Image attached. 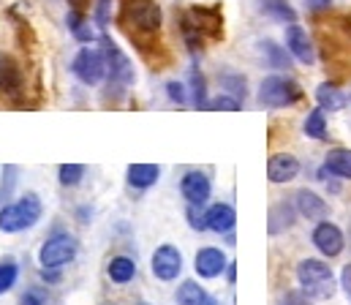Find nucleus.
I'll return each mask as SVG.
<instances>
[{
    "label": "nucleus",
    "mask_w": 351,
    "mask_h": 305,
    "mask_svg": "<svg viewBox=\"0 0 351 305\" xmlns=\"http://www.w3.org/2000/svg\"><path fill=\"white\" fill-rule=\"evenodd\" d=\"M44 215V204L36 191H25L14 202H5L0 207V232L3 234H19L33 229Z\"/></svg>",
    "instance_id": "f257e3e1"
},
{
    "label": "nucleus",
    "mask_w": 351,
    "mask_h": 305,
    "mask_svg": "<svg viewBox=\"0 0 351 305\" xmlns=\"http://www.w3.org/2000/svg\"><path fill=\"white\" fill-rule=\"evenodd\" d=\"M297 281H300V289L311 300H330L335 295L332 267L322 259H302L297 265Z\"/></svg>",
    "instance_id": "f03ea898"
},
{
    "label": "nucleus",
    "mask_w": 351,
    "mask_h": 305,
    "mask_svg": "<svg viewBox=\"0 0 351 305\" xmlns=\"http://www.w3.org/2000/svg\"><path fill=\"white\" fill-rule=\"evenodd\" d=\"M80 254V240L71 232H55L49 234L38 248V267L44 270H63L71 265Z\"/></svg>",
    "instance_id": "7ed1b4c3"
},
{
    "label": "nucleus",
    "mask_w": 351,
    "mask_h": 305,
    "mask_svg": "<svg viewBox=\"0 0 351 305\" xmlns=\"http://www.w3.org/2000/svg\"><path fill=\"white\" fill-rule=\"evenodd\" d=\"M101 52H104V60H106V77H109V82L117 90L131 88L136 82V69H134L131 58L106 33H101Z\"/></svg>",
    "instance_id": "20e7f679"
},
{
    "label": "nucleus",
    "mask_w": 351,
    "mask_h": 305,
    "mask_svg": "<svg viewBox=\"0 0 351 305\" xmlns=\"http://www.w3.org/2000/svg\"><path fill=\"white\" fill-rule=\"evenodd\" d=\"M302 99V88L289 80V77H264L259 85V103L269 106V109H283V106H294Z\"/></svg>",
    "instance_id": "39448f33"
},
{
    "label": "nucleus",
    "mask_w": 351,
    "mask_h": 305,
    "mask_svg": "<svg viewBox=\"0 0 351 305\" xmlns=\"http://www.w3.org/2000/svg\"><path fill=\"white\" fill-rule=\"evenodd\" d=\"M71 71H74V77L82 82V85H88V88H95V85H101L104 80H106V60H104V52L101 49H95V47H82L77 55H74V60H71Z\"/></svg>",
    "instance_id": "423d86ee"
},
{
    "label": "nucleus",
    "mask_w": 351,
    "mask_h": 305,
    "mask_svg": "<svg viewBox=\"0 0 351 305\" xmlns=\"http://www.w3.org/2000/svg\"><path fill=\"white\" fill-rule=\"evenodd\" d=\"M182 267H185L182 251L172 243H161L150 256V273H153V278H158L164 284L177 281L182 276Z\"/></svg>",
    "instance_id": "0eeeda50"
},
{
    "label": "nucleus",
    "mask_w": 351,
    "mask_h": 305,
    "mask_svg": "<svg viewBox=\"0 0 351 305\" xmlns=\"http://www.w3.org/2000/svg\"><path fill=\"white\" fill-rule=\"evenodd\" d=\"M125 19L139 33H158L161 22H164V14H161V5L156 0H128Z\"/></svg>",
    "instance_id": "6e6552de"
},
{
    "label": "nucleus",
    "mask_w": 351,
    "mask_h": 305,
    "mask_svg": "<svg viewBox=\"0 0 351 305\" xmlns=\"http://www.w3.org/2000/svg\"><path fill=\"white\" fill-rule=\"evenodd\" d=\"M311 240H313L316 251H319L322 256H327V259L341 256V254H343V248H346V237H343L341 226H338V223H332V221H327V218H324V221H316Z\"/></svg>",
    "instance_id": "1a4fd4ad"
},
{
    "label": "nucleus",
    "mask_w": 351,
    "mask_h": 305,
    "mask_svg": "<svg viewBox=\"0 0 351 305\" xmlns=\"http://www.w3.org/2000/svg\"><path fill=\"white\" fill-rule=\"evenodd\" d=\"M180 194H182V199L188 204L202 207V204L213 197V180H210V175L202 172V169H188L180 178Z\"/></svg>",
    "instance_id": "9d476101"
},
{
    "label": "nucleus",
    "mask_w": 351,
    "mask_h": 305,
    "mask_svg": "<svg viewBox=\"0 0 351 305\" xmlns=\"http://www.w3.org/2000/svg\"><path fill=\"white\" fill-rule=\"evenodd\" d=\"M226 267H229V259H226V254H223L221 248H215V245H204V248H199L196 256H193V270H196V276L204 278V281L221 278V276L226 273Z\"/></svg>",
    "instance_id": "9b49d317"
},
{
    "label": "nucleus",
    "mask_w": 351,
    "mask_h": 305,
    "mask_svg": "<svg viewBox=\"0 0 351 305\" xmlns=\"http://www.w3.org/2000/svg\"><path fill=\"white\" fill-rule=\"evenodd\" d=\"M286 49L291 52V58H297V60H300V63H305V66H311V63L316 60L313 41H311L308 30H305V27H300L297 22L286 27Z\"/></svg>",
    "instance_id": "f8f14e48"
},
{
    "label": "nucleus",
    "mask_w": 351,
    "mask_h": 305,
    "mask_svg": "<svg viewBox=\"0 0 351 305\" xmlns=\"http://www.w3.org/2000/svg\"><path fill=\"white\" fill-rule=\"evenodd\" d=\"M22 88H25V77H22L19 63L11 55L0 52V93L8 99H19Z\"/></svg>",
    "instance_id": "ddd939ff"
},
{
    "label": "nucleus",
    "mask_w": 351,
    "mask_h": 305,
    "mask_svg": "<svg viewBox=\"0 0 351 305\" xmlns=\"http://www.w3.org/2000/svg\"><path fill=\"white\" fill-rule=\"evenodd\" d=\"M204 218H207V232H215V234H232L237 226V210L229 202L210 204L204 210Z\"/></svg>",
    "instance_id": "4468645a"
},
{
    "label": "nucleus",
    "mask_w": 351,
    "mask_h": 305,
    "mask_svg": "<svg viewBox=\"0 0 351 305\" xmlns=\"http://www.w3.org/2000/svg\"><path fill=\"white\" fill-rule=\"evenodd\" d=\"M297 175H300V161L291 153H275V156H269V161H267V178H269V183L283 186V183H291Z\"/></svg>",
    "instance_id": "2eb2a0df"
},
{
    "label": "nucleus",
    "mask_w": 351,
    "mask_h": 305,
    "mask_svg": "<svg viewBox=\"0 0 351 305\" xmlns=\"http://www.w3.org/2000/svg\"><path fill=\"white\" fill-rule=\"evenodd\" d=\"M161 180V167L158 164H131L125 169V183L136 191H147L153 186H158Z\"/></svg>",
    "instance_id": "dca6fc26"
},
{
    "label": "nucleus",
    "mask_w": 351,
    "mask_h": 305,
    "mask_svg": "<svg viewBox=\"0 0 351 305\" xmlns=\"http://www.w3.org/2000/svg\"><path fill=\"white\" fill-rule=\"evenodd\" d=\"M294 207H297V212L302 215V218H308V221H324V215H327V202L316 194V191H311V188H300L297 194H294Z\"/></svg>",
    "instance_id": "f3484780"
},
{
    "label": "nucleus",
    "mask_w": 351,
    "mask_h": 305,
    "mask_svg": "<svg viewBox=\"0 0 351 305\" xmlns=\"http://www.w3.org/2000/svg\"><path fill=\"white\" fill-rule=\"evenodd\" d=\"M136 273H139L136 259H131V256H125V254H117V256H112V259L106 262V278H109L112 284H117V286L131 284V281L136 278Z\"/></svg>",
    "instance_id": "a211bd4d"
},
{
    "label": "nucleus",
    "mask_w": 351,
    "mask_h": 305,
    "mask_svg": "<svg viewBox=\"0 0 351 305\" xmlns=\"http://www.w3.org/2000/svg\"><path fill=\"white\" fill-rule=\"evenodd\" d=\"M297 207L294 202H278L269 207V226H267V232L269 234H280V232H286V229H291L294 226V221H297Z\"/></svg>",
    "instance_id": "6ab92c4d"
},
{
    "label": "nucleus",
    "mask_w": 351,
    "mask_h": 305,
    "mask_svg": "<svg viewBox=\"0 0 351 305\" xmlns=\"http://www.w3.org/2000/svg\"><path fill=\"white\" fill-rule=\"evenodd\" d=\"M191 22H193V27L204 36H218L221 33V25H223V19H221V14H218V8H191L188 14H185Z\"/></svg>",
    "instance_id": "aec40b11"
},
{
    "label": "nucleus",
    "mask_w": 351,
    "mask_h": 305,
    "mask_svg": "<svg viewBox=\"0 0 351 305\" xmlns=\"http://www.w3.org/2000/svg\"><path fill=\"white\" fill-rule=\"evenodd\" d=\"M316 101H319V109H324V112H338V109H343V106L349 103V96H346L338 85L322 82V85L316 88Z\"/></svg>",
    "instance_id": "412c9836"
},
{
    "label": "nucleus",
    "mask_w": 351,
    "mask_h": 305,
    "mask_svg": "<svg viewBox=\"0 0 351 305\" xmlns=\"http://www.w3.org/2000/svg\"><path fill=\"white\" fill-rule=\"evenodd\" d=\"M66 25H69L71 36H74L80 44H85V47H88V44H93L95 38H101V36L95 33V27L90 25V19H85V16H82L77 8H74V11H69V16H66Z\"/></svg>",
    "instance_id": "4be33fe9"
},
{
    "label": "nucleus",
    "mask_w": 351,
    "mask_h": 305,
    "mask_svg": "<svg viewBox=\"0 0 351 305\" xmlns=\"http://www.w3.org/2000/svg\"><path fill=\"white\" fill-rule=\"evenodd\" d=\"M324 167H327L335 178L351 180V150L349 147H332V150L324 156Z\"/></svg>",
    "instance_id": "5701e85b"
},
{
    "label": "nucleus",
    "mask_w": 351,
    "mask_h": 305,
    "mask_svg": "<svg viewBox=\"0 0 351 305\" xmlns=\"http://www.w3.org/2000/svg\"><path fill=\"white\" fill-rule=\"evenodd\" d=\"M259 5H262L264 14L269 19H275V22H283V25H294L297 22V11H294V5L289 0H259Z\"/></svg>",
    "instance_id": "b1692460"
},
{
    "label": "nucleus",
    "mask_w": 351,
    "mask_h": 305,
    "mask_svg": "<svg viewBox=\"0 0 351 305\" xmlns=\"http://www.w3.org/2000/svg\"><path fill=\"white\" fill-rule=\"evenodd\" d=\"M207 297V289L199 284V281H193V278H188V281H182L180 286H177L175 292V303L177 305H202V300Z\"/></svg>",
    "instance_id": "393cba45"
},
{
    "label": "nucleus",
    "mask_w": 351,
    "mask_h": 305,
    "mask_svg": "<svg viewBox=\"0 0 351 305\" xmlns=\"http://www.w3.org/2000/svg\"><path fill=\"white\" fill-rule=\"evenodd\" d=\"M19 281V262L14 256H0V297L8 295Z\"/></svg>",
    "instance_id": "a878e982"
},
{
    "label": "nucleus",
    "mask_w": 351,
    "mask_h": 305,
    "mask_svg": "<svg viewBox=\"0 0 351 305\" xmlns=\"http://www.w3.org/2000/svg\"><path fill=\"white\" fill-rule=\"evenodd\" d=\"M188 101L193 103V109H204L207 99V82L202 77L199 69H191V80H188Z\"/></svg>",
    "instance_id": "bb28decb"
},
{
    "label": "nucleus",
    "mask_w": 351,
    "mask_h": 305,
    "mask_svg": "<svg viewBox=\"0 0 351 305\" xmlns=\"http://www.w3.org/2000/svg\"><path fill=\"white\" fill-rule=\"evenodd\" d=\"M262 52L272 69H278V71H289L291 69V58H289L291 52L283 49V47H278L275 41H262Z\"/></svg>",
    "instance_id": "cd10ccee"
},
{
    "label": "nucleus",
    "mask_w": 351,
    "mask_h": 305,
    "mask_svg": "<svg viewBox=\"0 0 351 305\" xmlns=\"http://www.w3.org/2000/svg\"><path fill=\"white\" fill-rule=\"evenodd\" d=\"M85 172H88L85 164H60L58 167V180H60L63 188H77L85 180Z\"/></svg>",
    "instance_id": "c85d7f7f"
},
{
    "label": "nucleus",
    "mask_w": 351,
    "mask_h": 305,
    "mask_svg": "<svg viewBox=\"0 0 351 305\" xmlns=\"http://www.w3.org/2000/svg\"><path fill=\"white\" fill-rule=\"evenodd\" d=\"M221 85H223V90L229 93V96H234V99H245V93H248V82H245V77L243 74H234V71H223L221 77Z\"/></svg>",
    "instance_id": "c756f323"
},
{
    "label": "nucleus",
    "mask_w": 351,
    "mask_h": 305,
    "mask_svg": "<svg viewBox=\"0 0 351 305\" xmlns=\"http://www.w3.org/2000/svg\"><path fill=\"white\" fill-rule=\"evenodd\" d=\"M305 134L311 139H327V114L324 109H313L305 117Z\"/></svg>",
    "instance_id": "7c9ffc66"
},
{
    "label": "nucleus",
    "mask_w": 351,
    "mask_h": 305,
    "mask_svg": "<svg viewBox=\"0 0 351 305\" xmlns=\"http://www.w3.org/2000/svg\"><path fill=\"white\" fill-rule=\"evenodd\" d=\"M204 109L207 112H240L243 101L234 99V96H229V93H218L215 99H210V101L204 103Z\"/></svg>",
    "instance_id": "2f4dec72"
},
{
    "label": "nucleus",
    "mask_w": 351,
    "mask_h": 305,
    "mask_svg": "<svg viewBox=\"0 0 351 305\" xmlns=\"http://www.w3.org/2000/svg\"><path fill=\"white\" fill-rule=\"evenodd\" d=\"M112 5H114V0H95L93 19H95V25H98L101 33L106 30V25H109V19H112Z\"/></svg>",
    "instance_id": "473e14b6"
},
{
    "label": "nucleus",
    "mask_w": 351,
    "mask_h": 305,
    "mask_svg": "<svg viewBox=\"0 0 351 305\" xmlns=\"http://www.w3.org/2000/svg\"><path fill=\"white\" fill-rule=\"evenodd\" d=\"M185 221H188V226H191L193 232H207V218H204L202 207L188 204V207H185Z\"/></svg>",
    "instance_id": "72a5a7b5"
},
{
    "label": "nucleus",
    "mask_w": 351,
    "mask_h": 305,
    "mask_svg": "<svg viewBox=\"0 0 351 305\" xmlns=\"http://www.w3.org/2000/svg\"><path fill=\"white\" fill-rule=\"evenodd\" d=\"M3 180L5 183H0V199L11 202V191L16 186V167H3Z\"/></svg>",
    "instance_id": "f704fd0d"
},
{
    "label": "nucleus",
    "mask_w": 351,
    "mask_h": 305,
    "mask_svg": "<svg viewBox=\"0 0 351 305\" xmlns=\"http://www.w3.org/2000/svg\"><path fill=\"white\" fill-rule=\"evenodd\" d=\"M19 305H47V289L41 286H30L19 295Z\"/></svg>",
    "instance_id": "c9c22d12"
},
{
    "label": "nucleus",
    "mask_w": 351,
    "mask_h": 305,
    "mask_svg": "<svg viewBox=\"0 0 351 305\" xmlns=\"http://www.w3.org/2000/svg\"><path fill=\"white\" fill-rule=\"evenodd\" d=\"M167 96H169V101H175V103H182L188 101V88L182 85V82H177V80H169L167 82Z\"/></svg>",
    "instance_id": "e433bc0d"
},
{
    "label": "nucleus",
    "mask_w": 351,
    "mask_h": 305,
    "mask_svg": "<svg viewBox=\"0 0 351 305\" xmlns=\"http://www.w3.org/2000/svg\"><path fill=\"white\" fill-rule=\"evenodd\" d=\"M313 300L302 292V289H291V292H286L283 297H280V305H311Z\"/></svg>",
    "instance_id": "4c0bfd02"
},
{
    "label": "nucleus",
    "mask_w": 351,
    "mask_h": 305,
    "mask_svg": "<svg viewBox=\"0 0 351 305\" xmlns=\"http://www.w3.org/2000/svg\"><path fill=\"white\" fill-rule=\"evenodd\" d=\"M341 286H343V292H346V297H349L351 303V262L343 267V273H341Z\"/></svg>",
    "instance_id": "58836bf2"
},
{
    "label": "nucleus",
    "mask_w": 351,
    "mask_h": 305,
    "mask_svg": "<svg viewBox=\"0 0 351 305\" xmlns=\"http://www.w3.org/2000/svg\"><path fill=\"white\" fill-rule=\"evenodd\" d=\"M41 278H44L47 284H58V281H60V270H44V267H41Z\"/></svg>",
    "instance_id": "ea45409f"
},
{
    "label": "nucleus",
    "mask_w": 351,
    "mask_h": 305,
    "mask_svg": "<svg viewBox=\"0 0 351 305\" xmlns=\"http://www.w3.org/2000/svg\"><path fill=\"white\" fill-rule=\"evenodd\" d=\"M330 3L332 0H308V8L311 11H324V8H330Z\"/></svg>",
    "instance_id": "a19ab883"
},
{
    "label": "nucleus",
    "mask_w": 351,
    "mask_h": 305,
    "mask_svg": "<svg viewBox=\"0 0 351 305\" xmlns=\"http://www.w3.org/2000/svg\"><path fill=\"white\" fill-rule=\"evenodd\" d=\"M226 281H229V284L237 281V262H229V267H226Z\"/></svg>",
    "instance_id": "79ce46f5"
},
{
    "label": "nucleus",
    "mask_w": 351,
    "mask_h": 305,
    "mask_svg": "<svg viewBox=\"0 0 351 305\" xmlns=\"http://www.w3.org/2000/svg\"><path fill=\"white\" fill-rule=\"evenodd\" d=\"M202 305H223V303H221L218 297H213V295H207V297L202 300Z\"/></svg>",
    "instance_id": "37998d69"
},
{
    "label": "nucleus",
    "mask_w": 351,
    "mask_h": 305,
    "mask_svg": "<svg viewBox=\"0 0 351 305\" xmlns=\"http://www.w3.org/2000/svg\"><path fill=\"white\" fill-rule=\"evenodd\" d=\"M136 305H150V303H147V300H139V303H136Z\"/></svg>",
    "instance_id": "c03bdc74"
}]
</instances>
